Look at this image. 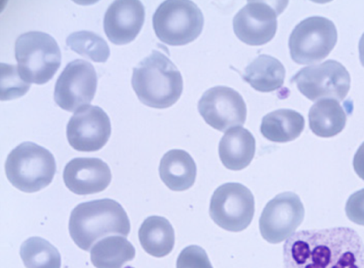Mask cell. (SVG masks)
Here are the masks:
<instances>
[{
    "mask_svg": "<svg viewBox=\"0 0 364 268\" xmlns=\"http://www.w3.org/2000/svg\"><path fill=\"white\" fill-rule=\"evenodd\" d=\"M255 213V199L251 191L235 182L225 183L213 192L209 214L220 228L240 232L250 224Z\"/></svg>",
    "mask_w": 364,
    "mask_h": 268,
    "instance_id": "9",
    "label": "cell"
},
{
    "mask_svg": "<svg viewBox=\"0 0 364 268\" xmlns=\"http://www.w3.org/2000/svg\"><path fill=\"white\" fill-rule=\"evenodd\" d=\"M130 222L122 205L111 199L83 202L73 209L69 220V233L80 249L89 251L95 242L110 235L127 238Z\"/></svg>",
    "mask_w": 364,
    "mask_h": 268,
    "instance_id": "3",
    "label": "cell"
},
{
    "mask_svg": "<svg viewBox=\"0 0 364 268\" xmlns=\"http://www.w3.org/2000/svg\"><path fill=\"white\" fill-rule=\"evenodd\" d=\"M346 213L352 222L364 225V189L351 194L347 200Z\"/></svg>",
    "mask_w": 364,
    "mask_h": 268,
    "instance_id": "28",
    "label": "cell"
},
{
    "mask_svg": "<svg viewBox=\"0 0 364 268\" xmlns=\"http://www.w3.org/2000/svg\"><path fill=\"white\" fill-rule=\"evenodd\" d=\"M304 217V208L297 194L291 191L279 194L268 201L262 212L260 233L268 242L279 243L294 233Z\"/></svg>",
    "mask_w": 364,
    "mask_h": 268,
    "instance_id": "11",
    "label": "cell"
},
{
    "mask_svg": "<svg viewBox=\"0 0 364 268\" xmlns=\"http://www.w3.org/2000/svg\"><path fill=\"white\" fill-rule=\"evenodd\" d=\"M336 28L323 16H311L299 23L289 38L291 59L299 65H309L326 57L336 44Z\"/></svg>",
    "mask_w": 364,
    "mask_h": 268,
    "instance_id": "7",
    "label": "cell"
},
{
    "mask_svg": "<svg viewBox=\"0 0 364 268\" xmlns=\"http://www.w3.org/2000/svg\"><path fill=\"white\" fill-rule=\"evenodd\" d=\"M20 255L26 268H60L61 257L55 247L41 237H31L21 245Z\"/></svg>",
    "mask_w": 364,
    "mask_h": 268,
    "instance_id": "24",
    "label": "cell"
},
{
    "mask_svg": "<svg viewBox=\"0 0 364 268\" xmlns=\"http://www.w3.org/2000/svg\"><path fill=\"white\" fill-rule=\"evenodd\" d=\"M153 28L157 38L172 45H184L201 33L204 18L201 10L192 1H164L155 11Z\"/></svg>",
    "mask_w": 364,
    "mask_h": 268,
    "instance_id": "6",
    "label": "cell"
},
{
    "mask_svg": "<svg viewBox=\"0 0 364 268\" xmlns=\"http://www.w3.org/2000/svg\"><path fill=\"white\" fill-rule=\"evenodd\" d=\"M0 69L1 101L18 99L26 94L31 87V83L21 77L16 65L1 63Z\"/></svg>",
    "mask_w": 364,
    "mask_h": 268,
    "instance_id": "26",
    "label": "cell"
},
{
    "mask_svg": "<svg viewBox=\"0 0 364 268\" xmlns=\"http://www.w3.org/2000/svg\"><path fill=\"white\" fill-rule=\"evenodd\" d=\"M144 19L145 9L140 1H114L105 12L103 28L111 43L125 45L136 38Z\"/></svg>",
    "mask_w": 364,
    "mask_h": 268,
    "instance_id": "15",
    "label": "cell"
},
{
    "mask_svg": "<svg viewBox=\"0 0 364 268\" xmlns=\"http://www.w3.org/2000/svg\"><path fill=\"white\" fill-rule=\"evenodd\" d=\"M304 125V118L300 113L282 108L268 113L262 118L260 132L266 139L282 143L298 138Z\"/></svg>",
    "mask_w": 364,
    "mask_h": 268,
    "instance_id": "20",
    "label": "cell"
},
{
    "mask_svg": "<svg viewBox=\"0 0 364 268\" xmlns=\"http://www.w3.org/2000/svg\"><path fill=\"white\" fill-rule=\"evenodd\" d=\"M309 123L316 135L331 138L343 130L346 123V113L338 101L321 99L310 108Z\"/></svg>",
    "mask_w": 364,
    "mask_h": 268,
    "instance_id": "22",
    "label": "cell"
},
{
    "mask_svg": "<svg viewBox=\"0 0 364 268\" xmlns=\"http://www.w3.org/2000/svg\"><path fill=\"white\" fill-rule=\"evenodd\" d=\"M256 149L255 139L247 129L234 127L225 132L218 146L220 159L231 170H241L252 160Z\"/></svg>",
    "mask_w": 364,
    "mask_h": 268,
    "instance_id": "17",
    "label": "cell"
},
{
    "mask_svg": "<svg viewBox=\"0 0 364 268\" xmlns=\"http://www.w3.org/2000/svg\"><path fill=\"white\" fill-rule=\"evenodd\" d=\"M65 42L71 50L95 62H105L110 55L105 39L92 31L73 32L67 37Z\"/></svg>",
    "mask_w": 364,
    "mask_h": 268,
    "instance_id": "25",
    "label": "cell"
},
{
    "mask_svg": "<svg viewBox=\"0 0 364 268\" xmlns=\"http://www.w3.org/2000/svg\"><path fill=\"white\" fill-rule=\"evenodd\" d=\"M196 164L186 151L173 149L162 157L159 175L166 186L173 191H181L191 188L196 180Z\"/></svg>",
    "mask_w": 364,
    "mask_h": 268,
    "instance_id": "18",
    "label": "cell"
},
{
    "mask_svg": "<svg viewBox=\"0 0 364 268\" xmlns=\"http://www.w3.org/2000/svg\"><path fill=\"white\" fill-rule=\"evenodd\" d=\"M198 110L206 123L222 132L244 125L247 117V106L242 96L225 86L205 91L198 101Z\"/></svg>",
    "mask_w": 364,
    "mask_h": 268,
    "instance_id": "12",
    "label": "cell"
},
{
    "mask_svg": "<svg viewBox=\"0 0 364 268\" xmlns=\"http://www.w3.org/2000/svg\"><path fill=\"white\" fill-rule=\"evenodd\" d=\"M308 99L343 100L350 87V76L339 62L328 60L301 69L291 79Z\"/></svg>",
    "mask_w": 364,
    "mask_h": 268,
    "instance_id": "8",
    "label": "cell"
},
{
    "mask_svg": "<svg viewBox=\"0 0 364 268\" xmlns=\"http://www.w3.org/2000/svg\"><path fill=\"white\" fill-rule=\"evenodd\" d=\"M5 171L8 180L14 187L33 193L51 183L56 164L48 150L32 142H23L8 155Z\"/></svg>",
    "mask_w": 364,
    "mask_h": 268,
    "instance_id": "4",
    "label": "cell"
},
{
    "mask_svg": "<svg viewBox=\"0 0 364 268\" xmlns=\"http://www.w3.org/2000/svg\"><path fill=\"white\" fill-rule=\"evenodd\" d=\"M284 268H364V243L348 227L303 230L283 245Z\"/></svg>",
    "mask_w": 364,
    "mask_h": 268,
    "instance_id": "1",
    "label": "cell"
},
{
    "mask_svg": "<svg viewBox=\"0 0 364 268\" xmlns=\"http://www.w3.org/2000/svg\"><path fill=\"white\" fill-rule=\"evenodd\" d=\"M97 86L93 65L84 60L69 62L58 77L54 89V100L63 110L74 112L89 105Z\"/></svg>",
    "mask_w": 364,
    "mask_h": 268,
    "instance_id": "10",
    "label": "cell"
},
{
    "mask_svg": "<svg viewBox=\"0 0 364 268\" xmlns=\"http://www.w3.org/2000/svg\"><path fill=\"white\" fill-rule=\"evenodd\" d=\"M15 57L21 77L36 84L50 80L61 64V52L56 40L41 31L19 35L15 43Z\"/></svg>",
    "mask_w": 364,
    "mask_h": 268,
    "instance_id": "5",
    "label": "cell"
},
{
    "mask_svg": "<svg viewBox=\"0 0 364 268\" xmlns=\"http://www.w3.org/2000/svg\"><path fill=\"white\" fill-rule=\"evenodd\" d=\"M67 188L78 195L104 191L112 180L108 164L97 157H76L68 162L63 171Z\"/></svg>",
    "mask_w": 364,
    "mask_h": 268,
    "instance_id": "16",
    "label": "cell"
},
{
    "mask_svg": "<svg viewBox=\"0 0 364 268\" xmlns=\"http://www.w3.org/2000/svg\"><path fill=\"white\" fill-rule=\"evenodd\" d=\"M358 51L360 63L364 67V33L359 40Z\"/></svg>",
    "mask_w": 364,
    "mask_h": 268,
    "instance_id": "30",
    "label": "cell"
},
{
    "mask_svg": "<svg viewBox=\"0 0 364 268\" xmlns=\"http://www.w3.org/2000/svg\"><path fill=\"white\" fill-rule=\"evenodd\" d=\"M176 268H213L208 257L200 246L189 245L181 252L177 260Z\"/></svg>",
    "mask_w": 364,
    "mask_h": 268,
    "instance_id": "27",
    "label": "cell"
},
{
    "mask_svg": "<svg viewBox=\"0 0 364 268\" xmlns=\"http://www.w3.org/2000/svg\"><path fill=\"white\" fill-rule=\"evenodd\" d=\"M280 12L267 2L249 1L234 16V33L247 45H264L274 38Z\"/></svg>",
    "mask_w": 364,
    "mask_h": 268,
    "instance_id": "14",
    "label": "cell"
},
{
    "mask_svg": "<svg viewBox=\"0 0 364 268\" xmlns=\"http://www.w3.org/2000/svg\"><path fill=\"white\" fill-rule=\"evenodd\" d=\"M133 245L122 236H108L95 243L90 259L96 268H122L135 257Z\"/></svg>",
    "mask_w": 364,
    "mask_h": 268,
    "instance_id": "23",
    "label": "cell"
},
{
    "mask_svg": "<svg viewBox=\"0 0 364 268\" xmlns=\"http://www.w3.org/2000/svg\"><path fill=\"white\" fill-rule=\"evenodd\" d=\"M183 78L174 63L154 50L134 67L132 86L139 100L154 108L174 104L183 91Z\"/></svg>",
    "mask_w": 364,
    "mask_h": 268,
    "instance_id": "2",
    "label": "cell"
},
{
    "mask_svg": "<svg viewBox=\"0 0 364 268\" xmlns=\"http://www.w3.org/2000/svg\"><path fill=\"white\" fill-rule=\"evenodd\" d=\"M353 164L355 173L364 180V142L357 150L353 157Z\"/></svg>",
    "mask_w": 364,
    "mask_h": 268,
    "instance_id": "29",
    "label": "cell"
},
{
    "mask_svg": "<svg viewBox=\"0 0 364 268\" xmlns=\"http://www.w3.org/2000/svg\"><path fill=\"white\" fill-rule=\"evenodd\" d=\"M108 115L100 106L87 105L75 112L66 127L70 145L80 152H95L102 148L111 135Z\"/></svg>",
    "mask_w": 364,
    "mask_h": 268,
    "instance_id": "13",
    "label": "cell"
},
{
    "mask_svg": "<svg viewBox=\"0 0 364 268\" xmlns=\"http://www.w3.org/2000/svg\"><path fill=\"white\" fill-rule=\"evenodd\" d=\"M139 240L146 252L156 257H163L173 250L175 243L173 228L162 216L146 218L139 229Z\"/></svg>",
    "mask_w": 364,
    "mask_h": 268,
    "instance_id": "21",
    "label": "cell"
},
{
    "mask_svg": "<svg viewBox=\"0 0 364 268\" xmlns=\"http://www.w3.org/2000/svg\"><path fill=\"white\" fill-rule=\"evenodd\" d=\"M285 74V68L279 60L260 55L245 67L242 78L258 91L272 92L282 86Z\"/></svg>",
    "mask_w": 364,
    "mask_h": 268,
    "instance_id": "19",
    "label": "cell"
}]
</instances>
